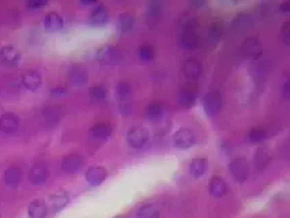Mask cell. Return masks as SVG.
I'll return each instance as SVG.
<instances>
[{"mask_svg":"<svg viewBox=\"0 0 290 218\" xmlns=\"http://www.w3.org/2000/svg\"><path fill=\"white\" fill-rule=\"evenodd\" d=\"M135 18L130 12H123L119 17V29L121 33H130L133 29Z\"/></svg>","mask_w":290,"mask_h":218,"instance_id":"30","label":"cell"},{"mask_svg":"<svg viewBox=\"0 0 290 218\" xmlns=\"http://www.w3.org/2000/svg\"><path fill=\"white\" fill-rule=\"evenodd\" d=\"M48 168L45 164H36L29 172V179L33 184H43L48 179Z\"/></svg>","mask_w":290,"mask_h":218,"instance_id":"18","label":"cell"},{"mask_svg":"<svg viewBox=\"0 0 290 218\" xmlns=\"http://www.w3.org/2000/svg\"><path fill=\"white\" fill-rule=\"evenodd\" d=\"M281 33H282V40H284V43L286 44V45H289L290 44V21H286V22H285V25L282 26V30H281Z\"/></svg>","mask_w":290,"mask_h":218,"instance_id":"37","label":"cell"},{"mask_svg":"<svg viewBox=\"0 0 290 218\" xmlns=\"http://www.w3.org/2000/svg\"><path fill=\"white\" fill-rule=\"evenodd\" d=\"M241 54L249 60H258L263 54V45L258 38H247L241 44Z\"/></svg>","mask_w":290,"mask_h":218,"instance_id":"6","label":"cell"},{"mask_svg":"<svg viewBox=\"0 0 290 218\" xmlns=\"http://www.w3.org/2000/svg\"><path fill=\"white\" fill-rule=\"evenodd\" d=\"M116 94H117L120 103H124L127 105V103H130V100H131L132 89L127 82H119L116 86Z\"/></svg>","mask_w":290,"mask_h":218,"instance_id":"28","label":"cell"},{"mask_svg":"<svg viewBox=\"0 0 290 218\" xmlns=\"http://www.w3.org/2000/svg\"><path fill=\"white\" fill-rule=\"evenodd\" d=\"M138 56H139L143 61H150L154 59L156 52H154V48H153L151 45H149V44H143V45H140L139 49H138Z\"/></svg>","mask_w":290,"mask_h":218,"instance_id":"35","label":"cell"},{"mask_svg":"<svg viewBox=\"0 0 290 218\" xmlns=\"http://www.w3.org/2000/svg\"><path fill=\"white\" fill-rule=\"evenodd\" d=\"M289 82H288V81H286V82H285V85H284V87H282V94H284V97L285 98H289Z\"/></svg>","mask_w":290,"mask_h":218,"instance_id":"39","label":"cell"},{"mask_svg":"<svg viewBox=\"0 0 290 218\" xmlns=\"http://www.w3.org/2000/svg\"><path fill=\"white\" fill-rule=\"evenodd\" d=\"M207 165H209L207 158H193L191 164H189V173H191L193 179H199V177H202L206 173Z\"/></svg>","mask_w":290,"mask_h":218,"instance_id":"21","label":"cell"},{"mask_svg":"<svg viewBox=\"0 0 290 218\" xmlns=\"http://www.w3.org/2000/svg\"><path fill=\"white\" fill-rule=\"evenodd\" d=\"M255 168L258 170H263L268 165L270 161V156L267 153L266 149H259L256 154H255Z\"/></svg>","mask_w":290,"mask_h":218,"instance_id":"33","label":"cell"},{"mask_svg":"<svg viewBox=\"0 0 290 218\" xmlns=\"http://www.w3.org/2000/svg\"><path fill=\"white\" fill-rule=\"evenodd\" d=\"M222 107H224V98H222V94L219 91H209L203 97V109L210 117L217 116L221 112Z\"/></svg>","mask_w":290,"mask_h":218,"instance_id":"2","label":"cell"},{"mask_svg":"<svg viewBox=\"0 0 290 218\" xmlns=\"http://www.w3.org/2000/svg\"><path fill=\"white\" fill-rule=\"evenodd\" d=\"M279 10L282 12H289L290 11V3L289 1H286V3H282V4H279Z\"/></svg>","mask_w":290,"mask_h":218,"instance_id":"40","label":"cell"},{"mask_svg":"<svg viewBox=\"0 0 290 218\" xmlns=\"http://www.w3.org/2000/svg\"><path fill=\"white\" fill-rule=\"evenodd\" d=\"M44 6H47V1H27V7L31 10H37Z\"/></svg>","mask_w":290,"mask_h":218,"instance_id":"38","label":"cell"},{"mask_svg":"<svg viewBox=\"0 0 290 218\" xmlns=\"http://www.w3.org/2000/svg\"><path fill=\"white\" fill-rule=\"evenodd\" d=\"M149 131L143 127H133L127 134V143L132 149H142L149 142Z\"/></svg>","mask_w":290,"mask_h":218,"instance_id":"5","label":"cell"},{"mask_svg":"<svg viewBox=\"0 0 290 218\" xmlns=\"http://www.w3.org/2000/svg\"><path fill=\"white\" fill-rule=\"evenodd\" d=\"M159 217V207L157 205H145L139 209L138 212V218H158Z\"/></svg>","mask_w":290,"mask_h":218,"instance_id":"32","label":"cell"},{"mask_svg":"<svg viewBox=\"0 0 290 218\" xmlns=\"http://www.w3.org/2000/svg\"><path fill=\"white\" fill-rule=\"evenodd\" d=\"M27 213L30 218H45L48 214V207L43 200H33L29 205Z\"/></svg>","mask_w":290,"mask_h":218,"instance_id":"23","label":"cell"},{"mask_svg":"<svg viewBox=\"0 0 290 218\" xmlns=\"http://www.w3.org/2000/svg\"><path fill=\"white\" fill-rule=\"evenodd\" d=\"M229 170L236 182L244 183L249 176V163L244 157H237L229 164Z\"/></svg>","mask_w":290,"mask_h":218,"instance_id":"4","label":"cell"},{"mask_svg":"<svg viewBox=\"0 0 290 218\" xmlns=\"http://www.w3.org/2000/svg\"><path fill=\"white\" fill-rule=\"evenodd\" d=\"M183 74L188 79H198L202 75V64L195 59H188L183 63Z\"/></svg>","mask_w":290,"mask_h":218,"instance_id":"17","label":"cell"},{"mask_svg":"<svg viewBox=\"0 0 290 218\" xmlns=\"http://www.w3.org/2000/svg\"><path fill=\"white\" fill-rule=\"evenodd\" d=\"M63 25L64 21L57 12H48L44 18V26L48 31H59L63 27Z\"/></svg>","mask_w":290,"mask_h":218,"instance_id":"19","label":"cell"},{"mask_svg":"<svg viewBox=\"0 0 290 218\" xmlns=\"http://www.w3.org/2000/svg\"><path fill=\"white\" fill-rule=\"evenodd\" d=\"M209 191H210V195L214 198H222L228 192V184L222 177L214 176L209 183Z\"/></svg>","mask_w":290,"mask_h":218,"instance_id":"16","label":"cell"},{"mask_svg":"<svg viewBox=\"0 0 290 218\" xmlns=\"http://www.w3.org/2000/svg\"><path fill=\"white\" fill-rule=\"evenodd\" d=\"M109 21V11L104 4H98V6L91 11L90 17H89V22L93 26H104L108 24Z\"/></svg>","mask_w":290,"mask_h":218,"instance_id":"14","label":"cell"},{"mask_svg":"<svg viewBox=\"0 0 290 218\" xmlns=\"http://www.w3.org/2000/svg\"><path fill=\"white\" fill-rule=\"evenodd\" d=\"M252 25H254V18L249 14H240L232 22L233 29H236V30H247Z\"/></svg>","mask_w":290,"mask_h":218,"instance_id":"27","label":"cell"},{"mask_svg":"<svg viewBox=\"0 0 290 218\" xmlns=\"http://www.w3.org/2000/svg\"><path fill=\"white\" fill-rule=\"evenodd\" d=\"M198 87L195 85H184L179 91V103L184 108H191L196 103Z\"/></svg>","mask_w":290,"mask_h":218,"instance_id":"9","label":"cell"},{"mask_svg":"<svg viewBox=\"0 0 290 218\" xmlns=\"http://www.w3.org/2000/svg\"><path fill=\"white\" fill-rule=\"evenodd\" d=\"M113 133V127L109 123H97L94 127L91 128V134L97 139H106Z\"/></svg>","mask_w":290,"mask_h":218,"instance_id":"25","label":"cell"},{"mask_svg":"<svg viewBox=\"0 0 290 218\" xmlns=\"http://www.w3.org/2000/svg\"><path fill=\"white\" fill-rule=\"evenodd\" d=\"M97 60L104 66H115L121 60V52L115 47H103L97 51Z\"/></svg>","mask_w":290,"mask_h":218,"instance_id":"3","label":"cell"},{"mask_svg":"<svg viewBox=\"0 0 290 218\" xmlns=\"http://www.w3.org/2000/svg\"><path fill=\"white\" fill-rule=\"evenodd\" d=\"M63 116V108L60 105H52V107H47L43 110V117L45 121H48L51 124H54L60 120Z\"/></svg>","mask_w":290,"mask_h":218,"instance_id":"24","label":"cell"},{"mask_svg":"<svg viewBox=\"0 0 290 218\" xmlns=\"http://www.w3.org/2000/svg\"><path fill=\"white\" fill-rule=\"evenodd\" d=\"M0 60L7 66H15L21 60V52L11 45H7L0 49Z\"/></svg>","mask_w":290,"mask_h":218,"instance_id":"15","label":"cell"},{"mask_svg":"<svg viewBox=\"0 0 290 218\" xmlns=\"http://www.w3.org/2000/svg\"><path fill=\"white\" fill-rule=\"evenodd\" d=\"M43 83V78L41 74L36 71V70H27L25 71L22 75V85L30 91L38 90V87Z\"/></svg>","mask_w":290,"mask_h":218,"instance_id":"10","label":"cell"},{"mask_svg":"<svg viewBox=\"0 0 290 218\" xmlns=\"http://www.w3.org/2000/svg\"><path fill=\"white\" fill-rule=\"evenodd\" d=\"M3 177H4V183L8 187H17L22 180V170L17 165H12L10 168H7Z\"/></svg>","mask_w":290,"mask_h":218,"instance_id":"20","label":"cell"},{"mask_svg":"<svg viewBox=\"0 0 290 218\" xmlns=\"http://www.w3.org/2000/svg\"><path fill=\"white\" fill-rule=\"evenodd\" d=\"M222 33H224V26L221 22H212L211 26H210V29H209V43L211 44V45H217V43L221 40V37H222Z\"/></svg>","mask_w":290,"mask_h":218,"instance_id":"29","label":"cell"},{"mask_svg":"<svg viewBox=\"0 0 290 218\" xmlns=\"http://www.w3.org/2000/svg\"><path fill=\"white\" fill-rule=\"evenodd\" d=\"M108 170L104 166H91L86 172V182L90 186H100L106 179Z\"/></svg>","mask_w":290,"mask_h":218,"instance_id":"12","label":"cell"},{"mask_svg":"<svg viewBox=\"0 0 290 218\" xmlns=\"http://www.w3.org/2000/svg\"><path fill=\"white\" fill-rule=\"evenodd\" d=\"M162 8L163 3H161V1H150V3H147V15L154 19L159 18Z\"/></svg>","mask_w":290,"mask_h":218,"instance_id":"36","label":"cell"},{"mask_svg":"<svg viewBox=\"0 0 290 218\" xmlns=\"http://www.w3.org/2000/svg\"><path fill=\"white\" fill-rule=\"evenodd\" d=\"M195 135L191 130L188 128H180L179 131H176L175 136H173V142L177 149L182 150H187L189 147L195 145Z\"/></svg>","mask_w":290,"mask_h":218,"instance_id":"7","label":"cell"},{"mask_svg":"<svg viewBox=\"0 0 290 218\" xmlns=\"http://www.w3.org/2000/svg\"><path fill=\"white\" fill-rule=\"evenodd\" d=\"M85 163V158L82 157L80 154H77V153H71V154H67L61 160V169L64 170L66 173H75L78 172L82 165Z\"/></svg>","mask_w":290,"mask_h":218,"instance_id":"8","label":"cell"},{"mask_svg":"<svg viewBox=\"0 0 290 218\" xmlns=\"http://www.w3.org/2000/svg\"><path fill=\"white\" fill-rule=\"evenodd\" d=\"M68 194L64 192V191H59V192H56V194L51 195V198H49V205H51V209H52V212L57 213L60 212L61 209H64L66 205L68 203Z\"/></svg>","mask_w":290,"mask_h":218,"instance_id":"22","label":"cell"},{"mask_svg":"<svg viewBox=\"0 0 290 218\" xmlns=\"http://www.w3.org/2000/svg\"><path fill=\"white\" fill-rule=\"evenodd\" d=\"M163 113H165V105L162 103H158V101H153L146 108V116L151 120L161 119Z\"/></svg>","mask_w":290,"mask_h":218,"instance_id":"26","label":"cell"},{"mask_svg":"<svg viewBox=\"0 0 290 218\" xmlns=\"http://www.w3.org/2000/svg\"><path fill=\"white\" fill-rule=\"evenodd\" d=\"M180 45L183 48L189 49H196L199 47L200 44V37L199 33H198V25L192 22V21H188L185 24L183 25L182 33H180Z\"/></svg>","mask_w":290,"mask_h":218,"instance_id":"1","label":"cell"},{"mask_svg":"<svg viewBox=\"0 0 290 218\" xmlns=\"http://www.w3.org/2000/svg\"><path fill=\"white\" fill-rule=\"evenodd\" d=\"M106 94H108V90H106V87L104 85L91 86L90 90H89V96L96 103H103V101H105Z\"/></svg>","mask_w":290,"mask_h":218,"instance_id":"31","label":"cell"},{"mask_svg":"<svg viewBox=\"0 0 290 218\" xmlns=\"http://www.w3.org/2000/svg\"><path fill=\"white\" fill-rule=\"evenodd\" d=\"M70 79L74 85L82 86L85 85L89 79V73L87 68L82 64H73L70 68Z\"/></svg>","mask_w":290,"mask_h":218,"instance_id":"13","label":"cell"},{"mask_svg":"<svg viewBox=\"0 0 290 218\" xmlns=\"http://www.w3.org/2000/svg\"><path fill=\"white\" fill-rule=\"evenodd\" d=\"M19 127V117L15 113L7 112L0 116V131L6 134L15 133Z\"/></svg>","mask_w":290,"mask_h":218,"instance_id":"11","label":"cell"},{"mask_svg":"<svg viewBox=\"0 0 290 218\" xmlns=\"http://www.w3.org/2000/svg\"><path fill=\"white\" fill-rule=\"evenodd\" d=\"M249 143H260L267 138L266 131L263 128H252L247 135Z\"/></svg>","mask_w":290,"mask_h":218,"instance_id":"34","label":"cell"}]
</instances>
